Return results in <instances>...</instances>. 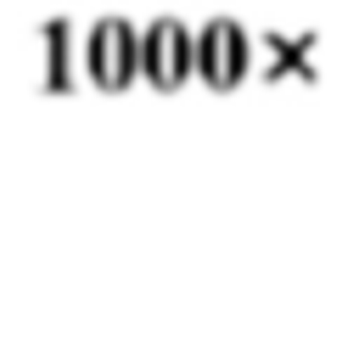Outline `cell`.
Instances as JSON below:
<instances>
[{"instance_id":"1","label":"cell","mask_w":359,"mask_h":348,"mask_svg":"<svg viewBox=\"0 0 359 348\" xmlns=\"http://www.w3.org/2000/svg\"><path fill=\"white\" fill-rule=\"evenodd\" d=\"M140 51H146V73H151L157 84H174V79L191 67V34H185L174 17L151 22V28L140 34Z\"/></svg>"},{"instance_id":"2","label":"cell","mask_w":359,"mask_h":348,"mask_svg":"<svg viewBox=\"0 0 359 348\" xmlns=\"http://www.w3.org/2000/svg\"><path fill=\"white\" fill-rule=\"evenodd\" d=\"M241 62H247L241 28H236V22H213V28L202 34V67H208V79H213V84H230V79L241 73Z\"/></svg>"}]
</instances>
